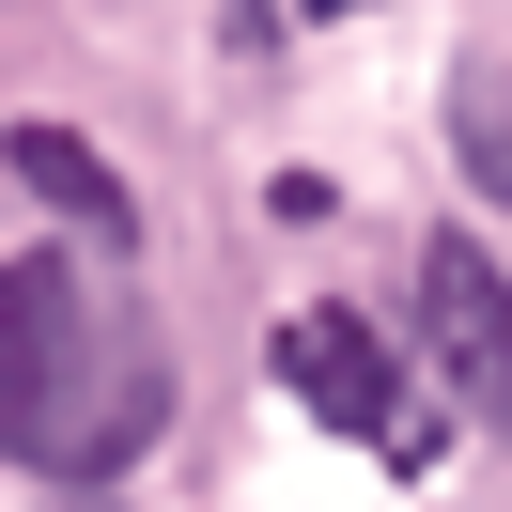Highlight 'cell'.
Wrapping results in <instances>:
<instances>
[{
    "mask_svg": "<svg viewBox=\"0 0 512 512\" xmlns=\"http://www.w3.org/2000/svg\"><path fill=\"white\" fill-rule=\"evenodd\" d=\"M280 388L326 419V435H388L404 466L435 450V435L404 419V373H388V342H373L357 311H295V326H280Z\"/></svg>",
    "mask_w": 512,
    "mask_h": 512,
    "instance_id": "cell-2",
    "label": "cell"
},
{
    "mask_svg": "<svg viewBox=\"0 0 512 512\" xmlns=\"http://www.w3.org/2000/svg\"><path fill=\"white\" fill-rule=\"evenodd\" d=\"M450 140H466L481 202H512V78H450Z\"/></svg>",
    "mask_w": 512,
    "mask_h": 512,
    "instance_id": "cell-5",
    "label": "cell"
},
{
    "mask_svg": "<svg viewBox=\"0 0 512 512\" xmlns=\"http://www.w3.org/2000/svg\"><path fill=\"white\" fill-rule=\"evenodd\" d=\"M156 435V357H109L94 280L47 249L0 264V450L32 481H109Z\"/></svg>",
    "mask_w": 512,
    "mask_h": 512,
    "instance_id": "cell-1",
    "label": "cell"
},
{
    "mask_svg": "<svg viewBox=\"0 0 512 512\" xmlns=\"http://www.w3.org/2000/svg\"><path fill=\"white\" fill-rule=\"evenodd\" d=\"M419 326H435L450 388L481 404V435H512V280L466 249V233H435V249H419Z\"/></svg>",
    "mask_w": 512,
    "mask_h": 512,
    "instance_id": "cell-3",
    "label": "cell"
},
{
    "mask_svg": "<svg viewBox=\"0 0 512 512\" xmlns=\"http://www.w3.org/2000/svg\"><path fill=\"white\" fill-rule=\"evenodd\" d=\"M0 171H16L32 202H63V218L94 233V249H140V202H125V171H109L78 125H16V140H0Z\"/></svg>",
    "mask_w": 512,
    "mask_h": 512,
    "instance_id": "cell-4",
    "label": "cell"
}]
</instances>
